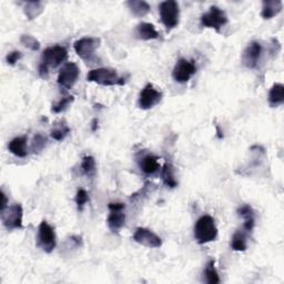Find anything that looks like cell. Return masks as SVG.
<instances>
[{
    "label": "cell",
    "mask_w": 284,
    "mask_h": 284,
    "mask_svg": "<svg viewBox=\"0 0 284 284\" xmlns=\"http://www.w3.org/2000/svg\"><path fill=\"white\" fill-rule=\"evenodd\" d=\"M68 57V50L63 46L55 45L45 49L41 56V62L39 65V74L42 78L47 77L50 69L59 67Z\"/></svg>",
    "instance_id": "6da1fadb"
},
{
    "label": "cell",
    "mask_w": 284,
    "mask_h": 284,
    "mask_svg": "<svg viewBox=\"0 0 284 284\" xmlns=\"http://www.w3.org/2000/svg\"><path fill=\"white\" fill-rule=\"evenodd\" d=\"M217 236V229L215 221L211 215H202L198 219L194 226V237L199 244L212 242Z\"/></svg>",
    "instance_id": "7a4b0ae2"
},
{
    "label": "cell",
    "mask_w": 284,
    "mask_h": 284,
    "mask_svg": "<svg viewBox=\"0 0 284 284\" xmlns=\"http://www.w3.org/2000/svg\"><path fill=\"white\" fill-rule=\"evenodd\" d=\"M89 82H95L104 87L110 85H123L125 83V78L118 75L117 70L111 68H98L89 71L87 76Z\"/></svg>",
    "instance_id": "3957f363"
},
{
    "label": "cell",
    "mask_w": 284,
    "mask_h": 284,
    "mask_svg": "<svg viewBox=\"0 0 284 284\" xmlns=\"http://www.w3.org/2000/svg\"><path fill=\"white\" fill-rule=\"evenodd\" d=\"M159 12L161 21L168 30L176 28L179 25L180 8L174 0H167L159 6Z\"/></svg>",
    "instance_id": "277c9868"
},
{
    "label": "cell",
    "mask_w": 284,
    "mask_h": 284,
    "mask_svg": "<svg viewBox=\"0 0 284 284\" xmlns=\"http://www.w3.org/2000/svg\"><path fill=\"white\" fill-rule=\"evenodd\" d=\"M24 210L19 203H14L2 211V221L4 227L11 231L23 228Z\"/></svg>",
    "instance_id": "5b68a950"
},
{
    "label": "cell",
    "mask_w": 284,
    "mask_h": 284,
    "mask_svg": "<svg viewBox=\"0 0 284 284\" xmlns=\"http://www.w3.org/2000/svg\"><path fill=\"white\" fill-rule=\"evenodd\" d=\"M201 24L203 27L212 28L217 32H220V29L223 26L228 24V17L222 9L216 7V6H212V7H210L208 12L202 15Z\"/></svg>",
    "instance_id": "8992f818"
},
{
    "label": "cell",
    "mask_w": 284,
    "mask_h": 284,
    "mask_svg": "<svg viewBox=\"0 0 284 284\" xmlns=\"http://www.w3.org/2000/svg\"><path fill=\"white\" fill-rule=\"evenodd\" d=\"M57 244L55 230L47 221H42L38 229V246L45 252L50 253L55 250Z\"/></svg>",
    "instance_id": "52a82bcc"
},
{
    "label": "cell",
    "mask_w": 284,
    "mask_h": 284,
    "mask_svg": "<svg viewBox=\"0 0 284 284\" xmlns=\"http://www.w3.org/2000/svg\"><path fill=\"white\" fill-rule=\"evenodd\" d=\"M108 208L110 210L107 220L108 227L112 232L116 233L123 228L125 223V213L123 212L125 206L124 203L121 202H110L108 204Z\"/></svg>",
    "instance_id": "ba28073f"
},
{
    "label": "cell",
    "mask_w": 284,
    "mask_h": 284,
    "mask_svg": "<svg viewBox=\"0 0 284 284\" xmlns=\"http://www.w3.org/2000/svg\"><path fill=\"white\" fill-rule=\"evenodd\" d=\"M80 70L75 62H67L59 71L58 84L63 89H71L78 81Z\"/></svg>",
    "instance_id": "9c48e42d"
},
{
    "label": "cell",
    "mask_w": 284,
    "mask_h": 284,
    "mask_svg": "<svg viewBox=\"0 0 284 284\" xmlns=\"http://www.w3.org/2000/svg\"><path fill=\"white\" fill-rule=\"evenodd\" d=\"M196 72V65L194 61L187 60V59L181 58L177 61L173 71L172 77L177 82L179 83H186L188 82L191 77H192Z\"/></svg>",
    "instance_id": "30bf717a"
},
{
    "label": "cell",
    "mask_w": 284,
    "mask_h": 284,
    "mask_svg": "<svg viewBox=\"0 0 284 284\" xmlns=\"http://www.w3.org/2000/svg\"><path fill=\"white\" fill-rule=\"evenodd\" d=\"M161 100L162 92L157 90L151 83H148L140 92V96H139V107L143 110H149L154 108Z\"/></svg>",
    "instance_id": "8fae6325"
},
{
    "label": "cell",
    "mask_w": 284,
    "mask_h": 284,
    "mask_svg": "<svg viewBox=\"0 0 284 284\" xmlns=\"http://www.w3.org/2000/svg\"><path fill=\"white\" fill-rule=\"evenodd\" d=\"M100 39L94 38V37H84L79 39L74 45V48L76 54L81 59L87 60L90 57L94 56L95 51L100 46Z\"/></svg>",
    "instance_id": "7c38bea8"
},
{
    "label": "cell",
    "mask_w": 284,
    "mask_h": 284,
    "mask_svg": "<svg viewBox=\"0 0 284 284\" xmlns=\"http://www.w3.org/2000/svg\"><path fill=\"white\" fill-rule=\"evenodd\" d=\"M132 239H134L135 242L141 244V246L147 247V248L157 249L162 246L161 237L159 235H157L151 230L146 229V228H138L135 231V234Z\"/></svg>",
    "instance_id": "4fadbf2b"
},
{
    "label": "cell",
    "mask_w": 284,
    "mask_h": 284,
    "mask_svg": "<svg viewBox=\"0 0 284 284\" xmlns=\"http://www.w3.org/2000/svg\"><path fill=\"white\" fill-rule=\"evenodd\" d=\"M262 54V46L260 42L252 41L250 42L247 48L244 49L242 55V62L249 69H254L260 61Z\"/></svg>",
    "instance_id": "5bb4252c"
},
{
    "label": "cell",
    "mask_w": 284,
    "mask_h": 284,
    "mask_svg": "<svg viewBox=\"0 0 284 284\" xmlns=\"http://www.w3.org/2000/svg\"><path fill=\"white\" fill-rule=\"evenodd\" d=\"M136 36L141 40H155L160 37L155 26L149 23L139 24L136 28Z\"/></svg>",
    "instance_id": "9a60e30c"
},
{
    "label": "cell",
    "mask_w": 284,
    "mask_h": 284,
    "mask_svg": "<svg viewBox=\"0 0 284 284\" xmlns=\"http://www.w3.org/2000/svg\"><path fill=\"white\" fill-rule=\"evenodd\" d=\"M283 8V3L281 0H270V2L262 3L261 16L263 19H272L279 15Z\"/></svg>",
    "instance_id": "2e32d148"
},
{
    "label": "cell",
    "mask_w": 284,
    "mask_h": 284,
    "mask_svg": "<svg viewBox=\"0 0 284 284\" xmlns=\"http://www.w3.org/2000/svg\"><path fill=\"white\" fill-rule=\"evenodd\" d=\"M27 137H16L8 144V149L12 155L19 158H25L27 157Z\"/></svg>",
    "instance_id": "e0dca14e"
},
{
    "label": "cell",
    "mask_w": 284,
    "mask_h": 284,
    "mask_svg": "<svg viewBox=\"0 0 284 284\" xmlns=\"http://www.w3.org/2000/svg\"><path fill=\"white\" fill-rule=\"evenodd\" d=\"M139 167H140L142 172L146 174H154L158 172V170L160 169V164L158 162V158L154 155H147L143 156L140 160H139Z\"/></svg>",
    "instance_id": "ac0fdd59"
},
{
    "label": "cell",
    "mask_w": 284,
    "mask_h": 284,
    "mask_svg": "<svg viewBox=\"0 0 284 284\" xmlns=\"http://www.w3.org/2000/svg\"><path fill=\"white\" fill-rule=\"evenodd\" d=\"M237 213L244 219L243 229L246 230L247 232H251L255 226V214L252 207L249 206V204H244V206H242L237 210Z\"/></svg>",
    "instance_id": "d6986e66"
},
{
    "label": "cell",
    "mask_w": 284,
    "mask_h": 284,
    "mask_svg": "<svg viewBox=\"0 0 284 284\" xmlns=\"http://www.w3.org/2000/svg\"><path fill=\"white\" fill-rule=\"evenodd\" d=\"M284 102V85L275 83L269 92V103L271 107H279Z\"/></svg>",
    "instance_id": "ffe728a7"
},
{
    "label": "cell",
    "mask_w": 284,
    "mask_h": 284,
    "mask_svg": "<svg viewBox=\"0 0 284 284\" xmlns=\"http://www.w3.org/2000/svg\"><path fill=\"white\" fill-rule=\"evenodd\" d=\"M128 8L136 17H144L150 11V6L147 2L143 0H130L127 3Z\"/></svg>",
    "instance_id": "44dd1931"
},
{
    "label": "cell",
    "mask_w": 284,
    "mask_h": 284,
    "mask_svg": "<svg viewBox=\"0 0 284 284\" xmlns=\"http://www.w3.org/2000/svg\"><path fill=\"white\" fill-rule=\"evenodd\" d=\"M45 5L41 2H28L25 4L24 12L29 20H34L43 11Z\"/></svg>",
    "instance_id": "7402d4cb"
},
{
    "label": "cell",
    "mask_w": 284,
    "mask_h": 284,
    "mask_svg": "<svg viewBox=\"0 0 284 284\" xmlns=\"http://www.w3.org/2000/svg\"><path fill=\"white\" fill-rule=\"evenodd\" d=\"M231 248L237 252H243L247 250V231L246 230H237L233 234L232 242H231Z\"/></svg>",
    "instance_id": "603a6c76"
},
{
    "label": "cell",
    "mask_w": 284,
    "mask_h": 284,
    "mask_svg": "<svg viewBox=\"0 0 284 284\" xmlns=\"http://www.w3.org/2000/svg\"><path fill=\"white\" fill-rule=\"evenodd\" d=\"M162 179L164 184H166L168 188L173 189L178 186V181L174 176V170L172 164L170 162H166V164H164L162 168Z\"/></svg>",
    "instance_id": "cb8c5ba5"
},
{
    "label": "cell",
    "mask_w": 284,
    "mask_h": 284,
    "mask_svg": "<svg viewBox=\"0 0 284 284\" xmlns=\"http://www.w3.org/2000/svg\"><path fill=\"white\" fill-rule=\"evenodd\" d=\"M70 128L68 127V124L65 123V121H59L55 123V128L51 130L50 136L56 141H62L63 139L69 135Z\"/></svg>",
    "instance_id": "d4e9b609"
},
{
    "label": "cell",
    "mask_w": 284,
    "mask_h": 284,
    "mask_svg": "<svg viewBox=\"0 0 284 284\" xmlns=\"http://www.w3.org/2000/svg\"><path fill=\"white\" fill-rule=\"evenodd\" d=\"M204 276H206V282L209 284H217L220 283V277L217 274V271L214 267V260H210L206 269H204Z\"/></svg>",
    "instance_id": "484cf974"
},
{
    "label": "cell",
    "mask_w": 284,
    "mask_h": 284,
    "mask_svg": "<svg viewBox=\"0 0 284 284\" xmlns=\"http://www.w3.org/2000/svg\"><path fill=\"white\" fill-rule=\"evenodd\" d=\"M81 170H82L83 174H85L88 178L95 177L96 171H97L95 158L91 157V156L83 157L82 162H81Z\"/></svg>",
    "instance_id": "4316f807"
},
{
    "label": "cell",
    "mask_w": 284,
    "mask_h": 284,
    "mask_svg": "<svg viewBox=\"0 0 284 284\" xmlns=\"http://www.w3.org/2000/svg\"><path fill=\"white\" fill-rule=\"evenodd\" d=\"M74 100H75L74 96H65V97L61 98L57 103L52 104L51 111L54 112V114H61V112L68 109V107L72 102H74Z\"/></svg>",
    "instance_id": "83f0119b"
},
{
    "label": "cell",
    "mask_w": 284,
    "mask_h": 284,
    "mask_svg": "<svg viewBox=\"0 0 284 284\" xmlns=\"http://www.w3.org/2000/svg\"><path fill=\"white\" fill-rule=\"evenodd\" d=\"M47 138L45 136H42L41 134H37L34 139H32L31 142V151L34 154H39L40 151H42L45 149V147L47 146Z\"/></svg>",
    "instance_id": "f1b7e54d"
},
{
    "label": "cell",
    "mask_w": 284,
    "mask_h": 284,
    "mask_svg": "<svg viewBox=\"0 0 284 284\" xmlns=\"http://www.w3.org/2000/svg\"><path fill=\"white\" fill-rule=\"evenodd\" d=\"M20 42L25 46V47H27L32 51H37L40 49V42H39L35 37H32L30 35H23L20 37Z\"/></svg>",
    "instance_id": "f546056e"
},
{
    "label": "cell",
    "mask_w": 284,
    "mask_h": 284,
    "mask_svg": "<svg viewBox=\"0 0 284 284\" xmlns=\"http://www.w3.org/2000/svg\"><path fill=\"white\" fill-rule=\"evenodd\" d=\"M89 194L87 193V191L83 189H79L77 191L76 194V203H77V208L79 211H82L85 204L89 202Z\"/></svg>",
    "instance_id": "4dcf8cb0"
},
{
    "label": "cell",
    "mask_w": 284,
    "mask_h": 284,
    "mask_svg": "<svg viewBox=\"0 0 284 284\" xmlns=\"http://www.w3.org/2000/svg\"><path fill=\"white\" fill-rule=\"evenodd\" d=\"M21 58H23V54L20 51H17V50L11 51L7 55V57H6V61H7V63L10 65H15Z\"/></svg>",
    "instance_id": "1f68e13d"
},
{
    "label": "cell",
    "mask_w": 284,
    "mask_h": 284,
    "mask_svg": "<svg viewBox=\"0 0 284 284\" xmlns=\"http://www.w3.org/2000/svg\"><path fill=\"white\" fill-rule=\"evenodd\" d=\"M8 207V200H7V196H6L4 191H2V206H0V211L5 210L6 208Z\"/></svg>",
    "instance_id": "d6a6232c"
},
{
    "label": "cell",
    "mask_w": 284,
    "mask_h": 284,
    "mask_svg": "<svg viewBox=\"0 0 284 284\" xmlns=\"http://www.w3.org/2000/svg\"><path fill=\"white\" fill-rule=\"evenodd\" d=\"M98 129V119L95 118V119H92V121H91V130L96 132Z\"/></svg>",
    "instance_id": "836d02e7"
}]
</instances>
